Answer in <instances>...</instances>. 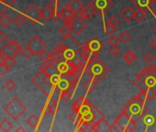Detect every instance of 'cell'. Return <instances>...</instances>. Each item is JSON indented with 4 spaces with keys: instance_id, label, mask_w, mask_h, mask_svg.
<instances>
[{
    "instance_id": "db71d44e",
    "label": "cell",
    "mask_w": 156,
    "mask_h": 132,
    "mask_svg": "<svg viewBox=\"0 0 156 132\" xmlns=\"http://www.w3.org/2000/svg\"><path fill=\"white\" fill-rule=\"evenodd\" d=\"M6 40H7V35L3 31L0 30V42H4Z\"/></svg>"
},
{
    "instance_id": "f35d334b",
    "label": "cell",
    "mask_w": 156,
    "mask_h": 132,
    "mask_svg": "<svg viewBox=\"0 0 156 132\" xmlns=\"http://www.w3.org/2000/svg\"><path fill=\"white\" fill-rule=\"evenodd\" d=\"M21 54H22L26 59H30L32 55H34V53H33L32 50H31L28 45H26V46H25V48L21 50Z\"/></svg>"
},
{
    "instance_id": "5b68a950",
    "label": "cell",
    "mask_w": 156,
    "mask_h": 132,
    "mask_svg": "<svg viewBox=\"0 0 156 132\" xmlns=\"http://www.w3.org/2000/svg\"><path fill=\"white\" fill-rule=\"evenodd\" d=\"M4 111L14 120H18L26 111V106L17 97H14L7 106H4Z\"/></svg>"
},
{
    "instance_id": "11a10c76",
    "label": "cell",
    "mask_w": 156,
    "mask_h": 132,
    "mask_svg": "<svg viewBox=\"0 0 156 132\" xmlns=\"http://www.w3.org/2000/svg\"><path fill=\"white\" fill-rule=\"evenodd\" d=\"M150 45L152 49L156 50V39H152L150 42Z\"/></svg>"
},
{
    "instance_id": "be15d7a7",
    "label": "cell",
    "mask_w": 156,
    "mask_h": 132,
    "mask_svg": "<svg viewBox=\"0 0 156 132\" xmlns=\"http://www.w3.org/2000/svg\"><path fill=\"white\" fill-rule=\"evenodd\" d=\"M154 70H155V72H156V63L154 64Z\"/></svg>"
},
{
    "instance_id": "b9f144b4",
    "label": "cell",
    "mask_w": 156,
    "mask_h": 132,
    "mask_svg": "<svg viewBox=\"0 0 156 132\" xmlns=\"http://www.w3.org/2000/svg\"><path fill=\"white\" fill-rule=\"evenodd\" d=\"M25 21H26V19H25V17L22 16V15H18V16L14 19V23H15L17 26H19V27L22 26V25L25 23Z\"/></svg>"
},
{
    "instance_id": "52a82bcc",
    "label": "cell",
    "mask_w": 156,
    "mask_h": 132,
    "mask_svg": "<svg viewBox=\"0 0 156 132\" xmlns=\"http://www.w3.org/2000/svg\"><path fill=\"white\" fill-rule=\"evenodd\" d=\"M23 15H24L26 20L29 21L30 24H35V23L39 22L40 19H41V10L34 4H31L23 12Z\"/></svg>"
},
{
    "instance_id": "74e56055",
    "label": "cell",
    "mask_w": 156,
    "mask_h": 132,
    "mask_svg": "<svg viewBox=\"0 0 156 132\" xmlns=\"http://www.w3.org/2000/svg\"><path fill=\"white\" fill-rule=\"evenodd\" d=\"M104 28H105V32H106L107 34H109V35L115 33L116 30H117L116 26H113V25H111V24H109V23H108V22L105 23Z\"/></svg>"
},
{
    "instance_id": "7bdbcfd3",
    "label": "cell",
    "mask_w": 156,
    "mask_h": 132,
    "mask_svg": "<svg viewBox=\"0 0 156 132\" xmlns=\"http://www.w3.org/2000/svg\"><path fill=\"white\" fill-rule=\"evenodd\" d=\"M48 7L51 9V11L59 10V2H58V0H51V1L49 3Z\"/></svg>"
},
{
    "instance_id": "f5cc1de1",
    "label": "cell",
    "mask_w": 156,
    "mask_h": 132,
    "mask_svg": "<svg viewBox=\"0 0 156 132\" xmlns=\"http://www.w3.org/2000/svg\"><path fill=\"white\" fill-rule=\"evenodd\" d=\"M61 19V12L60 10H56V11H52V15H51V19L53 21H58Z\"/></svg>"
},
{
    "instance_id": "d6a6232c",
    "label": "cell",
    "mask_w": 156,
    "mask_h": 132,
    "mask_svg": "<svg viewBox=\"0 0 156 132\" xmlns=\"http://www.w3.org/2000/svg\"><path fill=\"white\" fill-rule=\"evenodd\" d=\"M146 18V11L144 10H140V9H137L135 11V16H134V19L137 20L139 23H141Z\"/></svg>"
},
{
    "instance_id": "603a6c76",
    "label": "cell",
    "mask_w": 156,
    "mask_h": 132,
    "mask_svg": "<svg viewBox=\"0 0 156 132\" xmlns=\"http://www.w3.org/2000/svg\"><path fill=\"white\" fill-rule=\"evenodd\" d=\"M132 84H133L140 91H144L146 94H147V92L149 91V89L151 88V87L147 86V85L145 84V82H144L143 80L140 79L139 77H136V78L132 81Z\"/></svg>"
},
{
    "instance_id": "8d00e7d4",
    "label": "cell",
    "mask_w": 156,
    "mask_h": 132,
    "mask_svg": "<svg viewBox=\"0 0 156 132\" xmlns=\"http://www.w3.org/2000/svg\"><path fill=\"white\" fill-rule=\"evenodd\" d=\"M38 57H39V59L41 61H49L51 58V53H49V52H47V51H45L44 50H42V51H41L40 53H39V55H38Z\"/></svg>"
},
{
    "instance_id": "ac0fdd59",
    "label": "cell",
    "mask_w": 156,
    "mask_h": 132,
    "mask_svg": "<svg viewBox=\"0 0 156 132\" xmlns=\"http://www.w3.org/2000/svg\"><path fill=\"white\" fill-rule=\"evenodd\" d=\"M66 5L74 15H78V13L84 8V5L80 0H70Z\"/></svg>"
},
{
    "instance_id": "9c48e42d",
    "label": "cell",
    "mask_w": 156,
    "mask_h": 132,
    "mask_svg": "<svg viewBox=\"0 0 156 132\" xmlns=\"http://www.w3.org/2000/svg\"><path fill=\"white\" fill-rule=\"evenodd\" d=\"M90 5L97 13L103 16L109 9L112 8L113 2L111 0H92Z\"/></svg>"
},
{
    "instance_id": "83f0119b",
    "label": "cell",
    "mask_w": 156,
    "mask_h": 132,
    "mask_svg": "<svg viewBox=\"0 0 156 132\" xmlns=\"http://www.w3.org/2000/svg\"><path fill=\"white\" fill-rule=\"evenodd\" d=\"M87 100V97H85V96H81V97H79L78 98L73 105H72V106H71V108H72V110H75V111H78L79 110V108L85 104V102Z\"/></svg>"
},
{
    "instance_id": "c3c4849f",
    "label": "cell",
    "mask_w": 156,
    "mask_h": 132,
    "mask_svg": "<svg viewBox=\"0 0 156 132\" xmlns=\"http://www.w3.org/2000/svg\"><path fill=\"white\" fill-rule=\"evenodd\" d=\"M61 77H62V75H61V74H57V75H54L51 76V83H52V85H53V86H54V87H55V86L58 85V83L60 82Z\"/></svg>"
},
{
    "instance_id": "d590c367",
    "label": "cell",
    "mask_w": 156,
    "mask_h": 132,
    "mask_svg": "<svg viewBox=\"0 0 156 132\" xmlns=\"http://www.w3.org/2000/svg\"><path fill=\"white\" fill-rule=\"evenodd\" d=\"M73 93H74V92H73V91H71V90L63 91V92L61 93V99H62L64 102H68L69 100L72 99Z\"/></svg>"
},
{
    "instance_id": "7402d4cb",
    "label": "cell",
    "mask_w": 156,
    "mask_h": 132,
    "mask_svg": "<svg viewBox=\"0 0 156 132\" xmlns=\"http://www.w3.org/2000/svg\"><path fill=\"white\" fill-rule=\"evenodd\" d=\"M142 122H143V124H144L145 127H146L145 130H147L149 127L153 126L154 124H156V117H155L154 116H152L151 114H148V113H147V114H145V115L143 116V117H142Z\"/></svg>"
},
{
    "instance_id": "f6af8a7d",
    "label": "cell",
    "mask_w": 156,
    "mask_h": 132,
    "mask_svg": "<svg viewBox=\"0 0 156 132\" xmlns=\"http://www.w3.org/2000/svg\"><path fill=\"white\" fill-rule=\"evenodd\" d=\"M119 39L117 38V37H115V36H110L108 39V40H107V42H108V45H110V47L111 46H115V45H117L118 43H119Z\"/></svg>"
},
{
    "instance_id": "484cf974",
    "label": "cell",
    "mask_w": 156,
    "mask_h": 132,
    "mask_svg": "<svg viewBox=\"0 0 156 132\" xmlns=\"http://www.w3.org/2000/svg\"><path fill=\"white\" fill-rule=\"evenodd\" d=\"M51 15H52V11H51V9L48 6L44 7L41 10V19L44 21H48L49 19H51Z\"/></svg>"
},
{
    "instance_id": "e0dca14e",
    "label": "cell",
    "mask_w": 156,
    "mask_h": 132,
    "mask_svg": "<svg viewBox=\"0 0 156 132\" xmlns=\"http://www.w3.org/2000/svg\"><path fill=\"white\" fill-rule=\"evenodd\" d=\"M60 12H61V19L63 20V23H64V24H67V25L70 24L72 19L75 16V15L72 12V10L67 7V5H65V6L60 10Z\"/></svg>"
},
{
    "instance_id": "f1b7e54d",
    "label": "cell",
    "mask_w": 156,
    "mask_h": 132,
    "mask_svg": "<svg viewBox=\"0 0 156 132\" xmlns=\"http://www.w3.org/2000/svg\"><path fill=\"white\" fill-rule=\"evenodd\" d=\"M12 127H13L12 123L9 119H7V118L3 119L1 122H0V129H1L2 131L8 132V131H9L12 128Z\"/></svg>"
},
{
    "instance_id": "7dc6e473",
    "label": "cell",
    "mask_w": 156,
    "mask_h": 132,
    "mask_svg": "<svg viewBox=\"0 0 156 132\" xmlns=\"http://www.w3.org/2000/svg\"><path fill=\"white\" fill-rule=\"evenodd\" d=\"M154 60V56L151 53V52H147V53H145L144 54V56H143V61L146 62V63H151V61Z\"/></svg>"
},
{
    "instance_id": "9a60e30c",
    "label": "cell",
    "mask_w": 156,
    "mask_h": 132,
    "mask_svg": "<svg viewBox=\"0 0 156 132\" xmlns=\"http://www.w3.org/2000/svg\"><path fill=\"white\" fill-rule=\"evenodd\" d=\"M110 127L111 126L108 124V122L105 120V117L93 123L89 128L90 131H95V132H98V131H110Z\"/></svg>"
},
{
    "instance_id": "6f0895ef",
    "label": "cell",
    "mask_w": 156,
    "mask_h": 132,
    "mask_svg": "<svg viewBox=\"0 0 156 132\" xmlns=\"http://www.w3.org/2000/svg\"><path fill=\"white\" fill-rule=\"evenodd\" d=\"M4 64H6V57L5 56L0 58V65H4Z\"/></svg>"
},
{
    "instance_id": "8992f818",
    "label": "cell",
    "mask_w": 156,
    "mask_h": 132,
    "mask_svg": "<svg viewBox=\"0 0 156 132\" xmlns=\"http://www.w3.org/2000/svg\"><path fill=\"white\" fill-rule=\"evenodd\" d=\"M33 84H35L37 85V87L43 93L45 94L47 96H50L51 92L52 91V89L54 88L52 83H51V76L49 75H46L45 73L40 71L39 74H37L33 79H32Z\"/></svg>"
},
{
    "instance_id": "f546056e",
    "label": "cell",
    "mask_w": 156,
    "mask_h": 132,
    "mask_svg": "<svg viewBox=\"0 0 156 132\" xmlns=\"http://www.w3.org/2000/svg\"><path fill=\"white\" fill-rule=\"evenodd\" d=\"M11 22H12V19H10V17L8 14L0 15V24H1V26L7 28L11 24Z\"/></svg>"
},
{
    "instance_id": "9f6ffc18",
    "label": "cell",
    "mask_w": 156,
    "mask_h": 132,
    "mask_svg": "<svg viewBox=\"0 0 156 132\" xmlns=\"http://www.w3.org/2000/svg\"><path fill=\"white\" fill-rule=\"evenodd\" d=\"M151 14L154 16V18H156V6H153V7L151 8Z\"/></svg>"
},
{
    "instance_id": "5bb4252c",
    "label": "cell",
    "mask_w": 156,
    "mask_h": 132,
    "mask_svg": "<svg viewBox=\"0 0 156 132\" xmlns=\"http://www.w3.org/2000/svg\"><path fill=\"white\" fill-rule=\"evenodd\" d=\"M80 51H81V54L84 57V59L87 61V63H89L98 58V52H94L93 50H91L88 48V46L87 45V43H84L83 45H81Z\"/></svg>"
},
{
    "instance_id": "7c38bea8",
    "label": "cell",
    "mask_w": 156,
    "mask_h": 132,
    "mask_svg": "<svg viewBox=\"0 0 156 132\" xmlns=\"http://www.w3.org/2000/svg\"><path fill=\"white\" fill-rule=\"evenodd\" d=\"M155 3V0H131V5L140 10L151 11Z\"/></svg>"
},
{
    "instance_id": "ee69618b",
    "label": "cell",
    "mask_w": 156,
    "mask_h": 132,
    "mask_svg": "<svg viewBox=\"0 0 156 132\" xmlns=\"http://www.w3.org/2000/svg\"><path fill=\"white\" fill-rule=\"evenodd\" d=\"M109 53H110L112 56L116 57V56H118V55L120 53V49H119L117 45H115V46H111V47H110V49H109Z\"/></svg>"
},
{
    "instance_id": "91938a15",
    "label": "cell",
    "mask_w": 156,
    "mask_h": 132,
    "mask_svg": "<svg viewBox=\"0 0 156 132\" xmlns=\"http://www.w3.org/2000/svg\"><path fill=\"white\" fill-rule=\"evenodd\" d=\"M3 56H4V53H3V51L1 50H0V58L3 57Z\"/></svg>"
},
{
    "instance_id": "4dcf8cb0",
    "label": "cell",
    "mask_w": 156,
    "mask_h": 132,
    "mask_svg": "<svg viewBox=\"0 0 156 132\" xmlns=\"http://www.w3.org/2000/svg\"><path fill=\"white\" fill-rule=\"evenodd\" d=\"M48 97H49L50 99H51V100H53V101L59 103V101H60V99H61V91H60L59 89H57L56 87H54V88L52 89V91L51 92V94H50V96H49Z\"/></svg>"
},
{
    "instance_id": "2e32d148",
    "label": "cell",
    "mask_w": 156,
    "mask_h": 132,
    "mask_svg": "<svg viewBox=\"0 0 156 132\" xmlns=\"http://www.w3.org/2000/svg\"><path fill=\"white\" fill-rule=\"evenodd\" d=\"M96 13L97 12L95 11L93 7L90 4H88L81 9V11L78 13V15H79L85 20H89L96 15Z\"/></svg>"
},
{
    "instance_id": "60d3db41",
    "label": "cell",
    "mask_w": 156,
    "mask_h": 132,
    "mask_svg": "<svg viewBox=\"0 0 156 132\" xmlns=\"http://www.w3.org/2000/svg\"><path fill=\"white\" fill-rule=\"evenodd\" d=\"M6 57V65L8 66V67L11 68L13 67V66L15 65L16 63V60H15V57L14 56H5Z\"/></svg>"
},
{
    "instance_id": "e575fe53",
    "label": "cell",
    "mask_w": 156,
    "mask_h": 132,
    "mask_svg": "<svg viewBox=\"0 0 156 132\" xmlns=\"http://www.w3.org/2000/svg\"><path fill=\"white\" fill-rule=\"evenodd\" d=\"M118 39H119V40L121 41L122 43H127V42L130 40V35H129V33L128 31L124 30V31H122V32L119 35Z\"/></svg>"
},
{
    "instance_id": "4fadbf2b",
    "label": "cell",
    "mask_w": 156,
    "mask_h": 132,
    "mask_svg": "<svg viewBox=\"0 0 156 132\" xmlns=\"http://www.w3.org/2000/svg\"><path fill=\"white\" fill-rule=\"evenodd\" d=\"M1 50H2V51H4V50H9V51L11 52L12 55L15 57V56H17L20 52H21L22 50H21L20 44L17 40H9L6 43V45L1 49ZM9 55L12 56L10 53H9Z\"/></svg>"
},
{
    "instance_id": "3957f363",
    "label": "cell",
    "mask_w": 156,
    "mask_h": 132,
    "mask_svg": "<svg viewBox=\"0 0 156 132\" xmlns=\"http://www.w3.org/2000/svg\"><path fill=\"white\" fill-rule=\"evenodd\" d=\"M109 72L110 69L108 68V66L99 60V58H98L97 60L87 63L85 73L89 78H92L96 82L99 83L109 74Z\"/></svg>"
},
{
    "instance_id": "ffe728a7",
    "label": "cell",
    "mask_w": 156,
    "mask_h": 132,
    "mask_svg": "<svg viewBox=\"0 0 156 132\" xmlns=\"http://www.w3.org/2000/svg\"><path fill=\"white\" fill-rule=\"evenodd\" d=\"M86 43L88 46V48L91 50H93L94 52H99L102 50V48H103V45L100 42V40H98L96 38H92V39L88 40Z\"/></svg>"
},
{
    "instance_id": "30bf717a",
    "label": "cell",
    "mask_w": 156,
    "mask_h": 132,
    "mask_svg": "<svg viewBox=\"0 0 156 132\" xmlns=\"http://www.w3.org/2000/svg\"><path fill=\"white\" fill-rule=\"evenodd\" d=\"M41 71L46 75H49L50 76L60 74L58 71V61L53 58H51L49 61L43 62V64L41 66Z\"/></svg>"
},
{
    "instance_id": "ab89813d",
    "label": "cell",
    "mask_w": 156,
    "mask_h": 132,
    "mask_svg": "<svg viewBox=\"0 0 156 132\" xmlns=\"http://www.w3.org/2000/svg\"><path fill=\"white\" fill-rule=\"evenodd\" d=\"M4 87H5L8 91H13V90L16 88V84H15V82H14L13 80L9 79V80L5 83Z\"/></svg>"
},
{
    "instance_id": "277c9868",
    "label": "cell",
    "mask_w": 156,
    "mask_h": 132,
    "mask_svg": "<svg viewBox=\"0 0 156 132\" xmlns=\"http://www.w3.org/2000/svg\"><path fill=\"white\" fill-rule=\"evenodd\" d=\"M137 127V122L132 120L124 112H121L114 120L111 125L110 131H121V132H132Z\"/></svg>"
},
{
    "instance_id": "94428289",
    "label": "cell",
    "mask_w": 156,
    "mask_h": 132,
    "mask_svg": "<svg viewBox=\"0 0 156 132\" xmlns=\"http://www.w3.org/2000/svg\"><path fill=\"white\" fill-rule=\"evenodd\" d=\"M153 30V32H154V33L156 34V26H155V27L153 28V30Z\"/></svg>"
},
{
    "instance_id": "816d5d0a",
    "label": "cell",
    "mask_w": 156,
    "mask_h": 132,
    "mask_svg": "<svg viewBox=\"0 0 156 132\" xmlns=\"http://www.w3.org/2000/svg\"><path fill=\"white\" fill-rule=\"evenodd\" d=\"M107 22H108V23H109V24H111V25H113V26H117V25H119V20L117 19V17H115V16H111V17L107 20Z\"/></svg>"
},
{
    "instance_id": "7a4b0ae2",
    "label": "cell",
    "mask_w": 156,
    "mask_h": 132,
    "mask_svg": "<svg viewBox=\"0 0 156 132\" xmlns=\"http://www.w3.org/2000/svg\"><path fill=\"white\" fill-rule=\"evenodd\" d=\"M121 112H124L132 120L138 122L140 118L143 117V116L145 114H147L149 112V108L145 105V103L140 101L136 96H133L122 107Z\"/></svg>"
},
{
    "instance_id": "8fae6325",
    "label": "cell",
    "mask_w": 156,
    "mask_h": 132,
    "mask_svg": "<svg viewBox=\"0 0 156 132\" xmlns=\"http://www.w3.org/2000/svg\"><path fill=\"white\" fill-rule=\"evenodd\" d=\"M27 45L32 50L34 55H39V53L41 51H42L45 48H46V43L38 36V35H35L28 43Z\"/></svg>"
},
{
    "instance_id": "1f68e13d",
    "label": "cell",
    "mask_w": 156,
    "mask_h": 132,
    "mask_svg": "<svg viewBox=\"0 0 156 132\" xmlns=\"http://www.w3.org/2000/svg\"><path fill=\"white\" fill-rule=\"evenodd\" d=\"M69 118H70V120H71L73 124L77 125L78 123H79L80 119H81L80 113L78 112V111L73 110V112H72V113L70 114V116H69Z\"/></svg>"
},
{
    "instance_id": "680465c9",
    "label": "cell",
    "mask_w": 156,
    "mask_h": 132,
    "mask_svg": "<svg viewBox=\"0 0 156 132\" xmlns=\"http://www.w3.org/2000/svg\"><path fill=\"white\" fill-rule=\"evenodd\" d=\"M16 131H17V132H19V131H22V132H24V131H25V129H24L23 127H18V128L16 129Z\"/></svg>"
},
{
    "instance_id": "ba28073f",
    "label": "cell",
    "mask_w": 156,
    "mask_h": 132,
    "mask_svg": "<svg viewBox=\"0 0 156 132\" xmlns=\"http://www.w3.org/2000/svg\"><path fill=\"white\" fill-rule=\"evenodd\" d=\"M70 27L72 29V32L75 35H78L82 33L87 27V22L85 21V19H83L79 15H75L71 22H70Z\"/></svg>"
},
{
    "instance_id": "f907efd6",
    "label": "cell",
    "mask_w": 156,
    "mask_h": 132,
    "mask_svg": "<svg viewBox=\"0 0 156 132\" xmlns=\"http://www.w3.org/2000/svg\"><path fill=\"white\" fill-rule=\"evenodd\" d=\"M42 115L43 116H49V115H51V109L50 107V106L48 104H46L43 107H42Z\"/></svg>"
},
{
    "instance_id": "681fc988",
    "label": "cell",
    "mask_w": 156,
    "mask_h": 132,
    "mask_svg": "<svg viewBox=\"0 0 156 132\" xmlns=\"http://www.w3.org/2000/svg\"><path fill=\"white\" fill-rule=\"evenodd\" d=\"M9 67H8V66L6 64L4 65H0V77H2V76H5L9 71Z\"/></svg>"
},
{
    "instance_id": "44dd1931",
    "label": "cell",
    "mask_w": 156,
    "mask_h": 132,
    "mask_svg": "<svg viewBox=\"0 0 156 132\" xmlns=\"http://www.w3.org/2000/svg\"><path fill=\"white\" fill-rule=\"evenodd\" d=\"M98 84V82H96L94 79L89 78L88 80H87V81L84 83L83 87H84V89H86L87 93V94H89V93L93 92V91L97 88Z\"/></svg>"
},
{
    "instance_id": "cb8c5ba5",
    "label": "cell",
    "mask_w": 156,
    "mask_h": 132,
    "mask_svg": "<svg viewBox=\"0 0 156 132\" xmlns=\"http://www.w3.org/2000/svg\"><path fill=\"white\" fill-rule=\"evenodd\" d=\"M123 59H124V61L129 64V65H131L133 62H135V61L137 60V56L136 54L132 51V50H128L125 52L124 56H123Z\"/></svg>"
},
{
    "instance_id": "d6986e66",
    "label": "cell",
    "mask_w": 156,
    "mask_h": 132,
    "mask_svg": "<svg viewBox=\"0 0 156 132\" xmlns=\"http://www.w3.org/2000/svg\"><path fill=\"white\" fill-rule=\"evenodd\" d=\"M120 16L122 17V19H123L125 21H127L128 23H129V22H131V21L133 20V19H134L135 10H134L131 7L128 6V7H126V8L120 12Z\"/></svg>"
},
{
    "instance_id": "6da1fadb",
    "label": "cell",
    "mask_w": 156,
    "mask_h": 132,
    "mask_svg": "<svg viewBox=\"0 0 156 132\" xmlns=\"http://www.w3.org/2000/svg\"><path fill=\"white\" fill-rule=\"evenodd\" d=\"M78 112L80 113L81 119L76 125V131H87L90 128L93 123L105 117L101 111H99V109L97 108L88 99L79 108Z\"/></svg>"
},
{
    "instance_id": "d4e9b609",
    "label": "cell",
    "mask_w": 156,
    "mask_h": 132,
    "mask_svg": "<svg viewBox=\"0 0 156 132\" xmlns=\"http://www.w3.org/2000/svg\"><path fill=\"white\" fill-rule=\"evenodd\" d=\"M145 84L147 85V86L151 87V89H153L156 92V72L153 74H151L145 80H144Z\"/></svg>"
},
{
    "instance_id": "6125c7cd",
    "label": "cell",
    "mask_w": 156,
    "mask_h": 132,
    "mask_svg": "<svg viewBox=\"0 0 156 132\" xmlns=\"http://www.w3.org/2000/svg\"><path fill=\"white\" fill-rule=\"evenodd\" d=\"M7 0H0V2H2V3H4V2H6Z\"/></svg>"
},
{
    "instance_id": "bcb514c9",
    "label": "cell",
    "mask_w": 156,
    "mask_h": 132,
    "mask_svg": "<svg viewBox=\"0 0 156 132\" xmlns=\"http://www.w3.org/2000/svg\"><path fill=\"white\" fill-rule=\"evenodd\" d=\"M136 97H137L140 101H141V102H143V103H145V102L148 100L147 94H146L144 91H140V93L136 96Z\"/></svg>"
},
{
    "instance_id": "4316f807",
    "label": "cell",
    "mask_w": 156,
    "mask_h": 132,
    "mask_svg": "<svg viewBox=\"0 0 156 132\" xmlns=\"http://www.w3.org/2000/svg\"><path fill=\"white\" fill-rule=\"evenodd\" d=\"M26 122H27L31 127L37 128V127L39 126V123H40V118H39L36 115L32 114V115H30V116L27 118Z\"/></svg>"
},
{
    "instance_id": "836d02e7",
    "label": "cell",
    "mask_w": 156,
    "mask_h": 132,
    "mask_svg": "<svg viewBox=\"0 0 156 132\" xmlns=\"http://www.w3.org/2000/svg\"><path fill=\"white\" fill-rule=\"evenodd\" d=\"M71 32H72V29L70 25H67V24H64L62 27L59 29V33H61L63 37H70Z\"/></svg>"
},
{
    "instance_id": "e7e4bbea",
    "label": "cell",
    "mask_w": 156,
    "mask_h": 132,
    "mask_svg": "<svg viewBox=\"0 0 156 132\" xmlns=\"http://www.w3.org/2000/svg\"><path fill=\"white\" fill-rule=\"evenodd\" d=\"M58 1H59V0H58Z\"/></svg>"
}]
</instances>
